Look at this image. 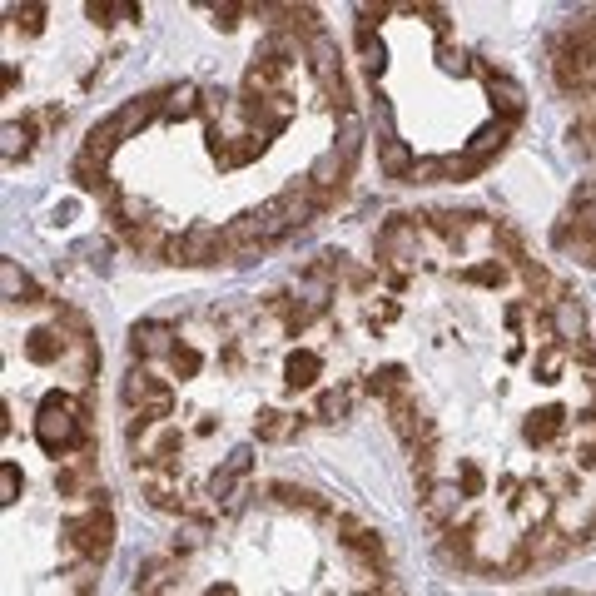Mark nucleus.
I'll return each mask as SVG.
<instances>
[{"instance_id": "35", "label": "nucleus", "mask_w": 596, "mask_h": 596, "mask_svg": "<svg viewBox=\"0 0 596 596\" xmlns=\"http://www.w3.org/2000/svg\"><path fill=\"white\" fill-rule=\"evenodd\" d=\"M547 596H567V592H547Z\"/></svg>"}, {"instance_id": "25", "label": "nucleus", "mask_w": 596, "mask_h": 596, "mask_svg": "<svg viewBox=\"0 0 596 596\" xmlns=\"http://www.w3.org/2000/svg\"><path fill=\"white\" fill-rule=\"evenodd\" d=\"M338 154H343V164H348V169H353V164H358V149H363V125H358V115H353V110H343V115H338Z\"/></svg>"}, {"instance_id": "34", "label": "nucleus", "mask_w": 596, "mask_h": 596, "mask_svg": "<svg viewBox=\"0 0 596 596\" xmlns=\"http://www.w3.org/2000/svg\"><path fill=\"white\" fill-rule=\"evenodd\" d=\"M572 224H577V229H587V234H596V204H587L582 214H572Z\"/></svg>"}, {"instance_id": "8", "label": "nucleus", "mask_w": 596, "mask_h": 596, "mask_svg": "<svg viewBox=\"0 0 596 596\" xmlns=\"http://www.w3.org/2000/svg\"><path fill=\"white\" fill-rule=\"evenodd\" d=\"M174 348H179V328H169V323H159V318H145V323L130 328V353H135V363H159V358L169 363Z\"/></svg>"}, {"instance_id": "3", "label": "nucleus", "mask_w": 596, "mask_h": 596, "mask_svg": "<svg viewBox=\"0 0 596 596\" xmlns=\"http://www.w3.org/2000/svg\"><path fill=\"white\" fill-rule=\"evenodd\" d=\"M179 452H184V428L169 418H135L130 413V457H135V472L149 467H179Z\"/></svg>"}, {"instance_id": "19", "label": "nucleus", "mask_w": 596, "mask_h": 596, "mask_svg": "<svg viewBox=\"0 0 596 596\" xmlns=\"http://www.w3.org/2000/svg\"><path fill=\"white\" fill-rule=\"evenodd\" d=\"M65 348H70V338L60 333V323L55 328H35L25 338V358L30 363H65Z\"/></svg>"}, {"instance_id": "1", "label": "nucleus", "mask_w": 596, "mask_h": 596, "mask_svg": "<svg viewBox=\"0 0 596 596\" xmlns=\"http://www.w3.org/2000/svg\"><path fill=\"white\" fill-rule=\"evenodd\" d=\"M154 115H164V90H145V95H135V100H125L110 120H100L90 135H85V149L80 154H90V159H100V164H110V154L125 145L130 135H140Z\"/></svg>"}, {"instance_id": "17", "label": "nucleus", "mask_w": 596, "mask_h": 596, "mask_svg": "<svg viewBox=\"0 0 596 596\" xmlns=\"http://www.w3.org/2000/svg\"><path fill=\"white\" fill-rule=\"evenodd\" d=\"M194 115H204V90L199 85H169L164 90V120L169 125H179V120H194Z\"/></svg>"}, {"instance_id": "4", "label": "nucleus", "mask_w": 596, "mask_h": 596, "mask_svg": "<svg viewBox=\"0 0 596 596\" xmlns=\"http://www.w3.org/2000/svg\"><path fill=\"white\" fill-rule=\"evenodd\" d=\"M378 259H383L398 279H408V274L423 264V224H418L413 214H393V219L378 229Z\"/></svg>"}, {"instance_id": "9", "label": "nucleus", "mask_w": 596, "mask_h": 596, "mask_svg": "<svg viewBox=\"0 0 596 596\" xmlns=\"http://www.w3.org/2000/svg\"><path fill=\"white\" fill-rule=\"evenodd\" d=\"M249 472H254V447H234V452H229V457H224V462L209 472V482H204V497H209L214 507H224V502L239 492V482H244Z\"/></svg>"}, {"instance_id": "18", "label": "nucleus", "mask_w": 596, "mask_h": 596, "mask_svg": "<svg viewBox=\"0 0 596 596\" xmlns=\"http://www.w3.org/2000/svg\"><path fill=\"white\" fill-rule=\"evenodd\" d=\"M413 164H418L413 149L403 145L398 135H383V140H378V174H383V179H403V184H408Z\"/></svg>"}, {"instance_id": "27", "label": "nucleus", "mask_w": 596, "mask_h": 596, "mask_svg": "<svg viewBox=\"0 0 596 596\" xmlns=\"http://www.w3.org/2000/svg\"><path fill=\"white\" fill-rule=\"evenodd\" d=\"M169 368H174V378H199V373H204V353H199L189 338H179V348H174Z\"/></svg>"}, {"instance_id": "29", "label": "nucleus", "mask_w": 596, "mask_h": 596, "mask_svg": "<svg viewBox=\"0 0 596 596\" xmlns=\"http://www.w3.org/2000/svg\"><path fill=\"white\" fill-rule=\"evenodd\" d=\"M443 179H447L443 159H418L413 174H408V184H443Z\"/></svg>"}, {"instance_id": "28", "label": "nucleus", "mask_w": 596, "mask_h": 596, "mask_svg": "<svg viewBox=\"0 0 596 596\" xmlns=\"http://www.w3.org/2000/svg\"><path fill=\"white\" fill-rule=\"evenodd\" d=\"M447 179L452 184H462V179H472V174H482L487 169V159H477V154H457V159H443Z\"/></svg>"}, {"instance_id": "32", "label": "nucleus", "mask_w": 596, "mask_h": 596, "mask_svg": "<svg viewBox=\"0 0 596 596\" xmlns=\"http://www.w3.org/2000/svg\"><path fill=\"white\" fill-rule=\"evenodd\" d=\"M587 204H596V179H582V184L572 189V214H582Z\"/></svg>"}, {"instance_id": "6", "label": "nucleus", "mask_w": 596, "mask_h": 596, "mask_svg": "<svg viewBox=\"0 0 596 596\" xmlns=\"http://www.w3.org/2000/svg\"><path fill=\"white\" fill-rule=\"evenodd\" d=\"M125 403H130L135 418H159V423L174 418V388H169L164 378H154L145 363H135V368L125 373Z\"/></svg>"}, {"instance_id": "7", "label": "nucleus", "mask_w": 596, "mask_h": 596, "mask_svg": "<svg viewBox=\"0 0 596 596\" xmlns=\"http://www.w3.org/2000/svg\"><path fill=\"white\" fill-rule=\"evenodd\" d=\"M65 537H70V547L85 552L90 562H105V557L115 552V517H110V502L90 507L85 517H70V522H65Z\"/></svg>"}, {"instance_id": "21", "label": "nucleus", "mask_w": 596, "mask_h": 596, "mask_svg": "<svg viewBox=\"0 0 596 596\" xmlns=\"http://www.w3.org/2000/svg\"><path fill=\"white\" fill-rule=\"evenodd\" d=\"M318 373H323V358H318L313 348H294V353L284 358V383H289V388H313V393H318Z\"/></svg>"}, {"instance_id": "33", "label": "nucleus", "mask_w": 596, "mask_h": 596, "mask_svg": "<svg viewBox=\"0 0 596 596\" xmlns=\"http://www.w3.org/2000/svg\"><path fill=\"white\" fill-rule=\"evenodd\" d=\"M214 433H219V418L214 413H199L194 418V438H214Z\"/></svg>"}, {"instance_id": "13", "label": "nucleus", "mask_w": 596, "mask_h": 596, "mask_svg": "<svg viewBox=\"0 0 596 596\" xmlns=\"http://www.w3.org/2000/svg\"><path fill=\"white\" fill-rule=\"evenodd\" d=\"M353 403H358V388H353V383H328V388L313 393L308 418H313V423H343V418L353 413Z\"/></svg>"}, {"instance_id": "30", "label": "nucleus", "mask_w": 596, "mask_h": 596, "mask_svg": "<svg viewBox=\"0 0 596 596\" xmlns=\"http://www.w3.org/2000/svg\"><path fill=\"white\" fill-rule=\"evenodd\" d=\"M452 482H457V487L467 492V502H472V497L482 492V467H477V462H457V477H452Z\"/></svg>"}, {"instance_id": "24", "label": "nucleus", "mask_w": 596, "mask_h": 596, "mask_svg": "<svg viewBox=\"0 0 596 596\" xmlns=\"http://www.w3.org/2000/svg\"><path fill=\"white\" fill-rule=\"evenodd\" d=\"M363 388H368L373 398H383V403H388V398L408 393V373H403L398 363H383V368H373V373H368V383H363Z\"/></svg>"}, {"instance_id": "10", "label": "nucleus", "mask_w": 596, "mask_h": 596, "mask_svg": "<svg viewBox=\"0 0 596 596\" xmlns=\"http://www.w3.org/2000/svg\"><path fill=\"white\" fill-rule=\"evenodd\" d=\"M477 75L487 80V95H492V105L502 110V120H507V125H517V120L527 115V90H522L507 70H492V65H482Z\"/></svg>"}, {"instance_id": "31", "label": "nucleus", "mask_w": 596, "mask_h": 596, "mask_svg": "<svg viewBox=\"0 0 596 596\" xmlns=\"http://www.w3.org/2000/svg\"><path fill=\"white\" fill-rule=\"evenodd\" d=\"M20 487H25V482H20V467H15V462H0V502H5V507L20 497Z\"/></svg>"}, {"instance_id": "2", "label": "nucleus", "mask_w": 596, "mask_h": 596, "mask_svg": "<svg viewBox=\"0 0 596 596\" xmlns=\"http://www.w3.org/2000/svg\"><path fill=\"white\" fill-rule=\"evenodd\" d=\"M35 443L50 457H65V452L85 447V408H80V398H65V393L45 398L40 413H35Z\"/></svg>"}, {"instance_id": "11", "label": "nucleus", "mask_w": 596, "mask_h": 596, "mask_svg": "<svg viewBox=\"0 0 596 596\" xmlns=\"http://www.w3.org/2000/svg\"><path fill=\"white\" fill-rule=\"evenodd\" d=\"M264 497H274L279 507L303 512V517H323V522H333V517H338V512H333V507L313 492V487H298V482H284V477H279V482H269V487H264Z\"/></svg>"}, {"instance_id": "14", "label": "nucleus", "mask_w": 596, "mask_h": 596, "mask_svg": "<svg viewBox=\"0 0 596 596\" xmlns=\"http://www.w3.org/2000/svg\"><path fill=\"white\" fill-rule=\"evenodd\" d=\"M55 492H60V497H85V502H95L105 487H100L95 462H90V457H75L70 467H60V472H55Z\"/></svg>"}, {"instance_id": "5", "label": "nucleus", "mask_w": 596, "mask_h": 596, "mask_svg": "<svg viewBox=\"0 0 596 596\" xmlns=\"http://www.w3.org/2000/svg\"><path fill=\"white\" fill-rule=\"evenodd\" d=\"M164 264H184V269H204V264H229V244H224V229L194 224V229H184V234H169Z\"/></svg>"}, {"instance_id": "15", "label": "nucleus", "mask_w": 596, "mask_h": 596, "mask_svg": "<svg viewBox=\"0 0 596 596\" xmlns=\"http://www.w3.org/2000/svg\"><path fill=\"white\" fill-rule=\"evenodd\" d=\"M348 174H353V169L343 164V154H338V149H323V154L308 164V174H303V179H308L323 199H333V194L343 189V179H348Z\"/></svg>"}, {"instance_id": "20", "label": "nucleus", "mask_w": 596, "mask_h": 596, "mask_svg": "<svg viewBox=\"0 0 596 596\" xmlns=\"http://www.w3.org/2000/svg\"><path fill=\"white\" fill-rule=\"evenodd\" d=\"M0 294H5V303H45V294L30 284V274L15 259H0Z\"/></svg>"}, {"instance_id": "26", "label": "nucleus", "mask_w": 596, "mask_h": 596, "mask_svg": "<svg viewBox=\"0 0 596 596\" xmlns=\"http://www.w3.org/2000/svg\"><path fill=\"white\" fill-rule=\"evenodd\" d=\"M507 135H512V125H507V120H492V125H482V130L472 135L467 154H477V159H492V154H502Z\"/></svg>"}, {"instance_id": "23", "label": "nucleus", "mask_w": 596, "mask_h": 596, "mask_svg": "<svg viewBox=\"0 0 596 596\" xmlns=\"http://www.w3.org/2000/svg\"><path fill=\"white\" fill-rule=\"evenodd\" d=\"M179 582V567L169 562V557H154V562H145L140 567V582H135V592L140 596H159L164 587H174Z\"/></svg>"}, {"instance_id": "16", "label": "nucleus", "mask_w": 596, "mask_h": 596, "mask_svg": "<svg viewBox=\"0 0 596 596\" xmlns=\"http://www.w3.org/2000/svg\"><path fill=\"white\" fill-rule=\"evenodd\" d=\"M303 423H308V413H284V408H264L259 418H254V438L259 443H289L303 433Z\"/></svg>"}, {"instance_id": "12", "label": "nucleus", "mask_w": 596, "mask_h": 596, "mask_svg": "<svg viewBox=\"0 0 596 596\" xmlns=\"http://www.w3.org/2000/svg\"><path fill=\"white\" fill-rule=\"evenodd\" d=\"M522 438L527 447H557L572 438V418L562 413V408H542V413H527V423H522Z\"/></svg>"}, {"instance_id": "22", "label": "nucleus", "mask_w": 596, "mask_h": 596, "mask_svg": "<svg viewBox=\"0 0 596 596\" xmlns=\"http://www.w3.org/2000/svg\"><path fill=\"white\" fill-rule=\"evenodd\" d=\"M30 149H35V120H5V130H0V154H5V164L30 159Z\"/></svg>"}]
</instances>
